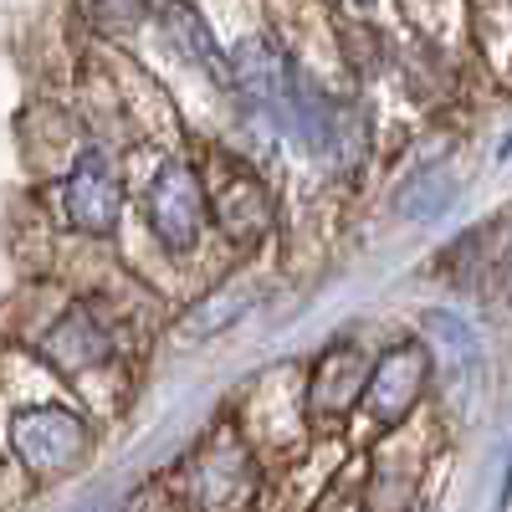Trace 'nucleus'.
Listing matches in <instances>:
<instances>
[{
    "instance_id": "obj_5",
    "label": "nucleus",
    "mask_w": 512,
    "mask_h": 512,
    "mask_svg": "<svg viewBox=\"0 0 512 512\" xmlns=\"http://www.w3.org/2000/svg\"><path fill=\"white\" fill-rule=\"evenodd\" d=\"M36 354H41V364H47V369H57V374L72 379V374L103 369L113 359V333L88 308H72V313H62L47 333H41Z\"/></svg>"
},
{
    "instance_id": "obj_3",
    "label": "nucleus",
    "mask_w": 512,
    "mask_h": 512,
    "mask_svg": "<svg viewBox=\"0 0 512 512\" xmlns=\"http://www.w3.org/2000/svg\"><path fill=\"white\" fill-rule=\"evenodd\" d=\"M425 384H431V349L420 338H405V344L384 349L374 364H369V379H364V410L379 431H395L400 420H410V410L420 405Z\"/></svg>"
},
{
    "instance_id": "obj_14",
    "label": "nucleus",
    "mask_w": 512,
    "mask_h": 512,
    "mask_svg": "<svg viewBox=\"0 0 512 512\" xmlns=\"http://www.w3.org/2000/svg\"><path fill=\"white\" fill-rule=\"evenodd\" d=\"M497 512H507L512 507V446H507V466H502V487H497V502H492Z\"/></svg>"
},
{
    "instance_id": "obj_13",
    "label": "nucleus",
    "mask_w": 512,
    "mask_h": 512,
    "mask_svg": "<svg viewBox=\"0 0 512 512\" xmlns=\"http://www.w3.org/2000/svg\"><path fill=\"white\" fill-rule=\"evenodd\" d=\"M82 6H88V16L103 31H128V26H139V16H144V0H82Z\"/></svg>"
},
{
    "instance_id": "obj_12",
    "label": "nucleus",
    "mask_w": 512,
    "mask_h": 512,
    "mask_svg": "<svg viewBox=\"0 0 512 512\" xmlns=\"http://www.w3.org/2000/svg\"><path fill=\"white\" fill-rule=\"evenodd\" d=\"M420 323L431 328L441 344L456 354V364H466V369H477V359H482V344H477V333H472V323L466 318H456V313H446V308H425L420 313Z\"/></svg>"
},
{
    "instance_id": "obj_9",
    "label": "nucleus",
    "mask_w": 512,
    "mask_h": 512,
    "mask_svg": "<svg viewBox=\"0 0 512 512\" xmlns=\"http://www.w3.org/2000/svg\"><path fill=\"white\" fill-rule=\"evenodd\" d=\"M256 303H262V282H256V277H231V282H221L216 292H205L200 303L185 313L180 338H190V344H205V338H216V333H231Z\"/></svg>"
},
{
    "instance_id": "obj_15",
    "label": "nucleus",
    "mask_w": 512,
    "mask_h": 512,
    "mask_svg": "<svg viewBox=\"0 0 512 512\" xmlns=\"http://www.w3.org/2000/svg\"><path fill=\"white\" fill-rule=\"evenodd\" d=\"M349 6H359V11H369V6H379V0H349Z\"/></svg>"
},
{
    "instance_id": "obj_1",
    "label": "nucleus",
    "mask_w": 512,
    "mask_h": 512,
    "mask_svg": "<svg viewBox=\"0 0 512 512\" xmlns=\"http://www.w3.org/2000/svg\"><path fill=\"white\" fill-rule=\"evenodd\" d=\"M88 446H93L88 420H82L77 410H67V405H21L11 415V451L41 482L77 472Z\"/></svg>"
},
{
    "instance_id": "obj_8",
    "label": "nucleus",
    "mask_w": 512,
    "mask_h": 512,
    "mask_svg": "<svg viewBox=\"0 0 512 512\" xmlns=\"http://www.w3.org/2000/svg\"><path fill=\"white\" fill-rule=\"evenodd\" d=\"M364 379H369V369L359 364L354 344H333V349L318 359V369H313V379H308V415H313L318 431H328V425H344L349 405L364 400Z\"/></svg>"
},
{
    "instance_id": "obj_2",
    "label": "nucleus",
    "mask_w": 512,
    "mask_h": 512,
    "mask_svg": "<svg viewBox=\"0 0 512 512\" xmlns=\"http://www.w3.org/2000/svg\"><path fill=\"white\" fill-rule=\"evenodd\" d=\"M144 221H149L154 241L169 256H190L200 246L205 221H210V205H205V185L195 175V164L164 159L154 169V180L144 190Z\"/></svg>"
},
{
    "instance_id": "obj_6",
    "label": "nucleus",
    "mask_w": 512,
    "mask_h": 512,
    "mask_svg": "<svg viewBox=\"0 0 512 512\" xmlns=\"http://www.w3.org/2000/svg\"><path fill=\"white\" fill-rule=\"evenodd\" d=\"M251 492V466L241 446H210L185 466V497L195 512H231Z\"/></svg>"
},
{
    "instance_id": "obj_11",
    "label": "nucleus",
    "mask_w": 512,
    "mask_h": 512,
    "mask_svg": "<svg viewBox=\"0 0 512 512\" xmlns=\"http://www.w3.org/2000/svg\"><path fill=\"white\" fill-rule=\"evenodd\" d=\"M456 169L451 164H425L420 175H410L400 190H395V210H400V221L410 226H425V221H441L446 210L456 205Z\"/></svg>"
},
{
    "instance_id": "obj_10",
    "label": "nucleus",
    "mask_w": 512,
    "mask_h": 512,
    "mask_svg": "<svg viewBox=\"0 0 512 512\" xmlns=\"http://www.w3.org/2000/svg\"><path fill=\"white\" fill-rule=\"evenodd\" d=\"M164 26H169V41L205 72V77H216L221 88H231V52H221V41L216 31L205 26V16L190 6V0H169L164 6Z\"/></svg>"
},
{
    "instance_id": "obj_7",
    "label": "nucleus",
    "mask_w": 512,
    "mask_h": 512,
    "mask_svg": "<svg viewBox=\"0 0 512 512\" xmlns=\"http://www.w3.org/2000/svg\"><path fill=\"white\" fill-rule=\"evenodd\" d=\"M216 226L236 246H262L272 231V190L256 169H231L216 185Z\"/></svg>"
},
{
    "instance_id": "obj_4",
    "label": "nucleus",
    "mask_w": 512,
    "mask_h": 512,
    "mask_svg": "<svg viewBox=\"0 0 512 512\" xmlns=\"http://www.w3.org/2000/svg\"><path fill=\"white\" fill-rule=\"evenodd\" d=\"M62 210H67V221L72 231L82 236H113L118 221H123V180H118V169L103 149H82L77 164H72V175L62 185Z\"/></svg>"
}]
</instances>
